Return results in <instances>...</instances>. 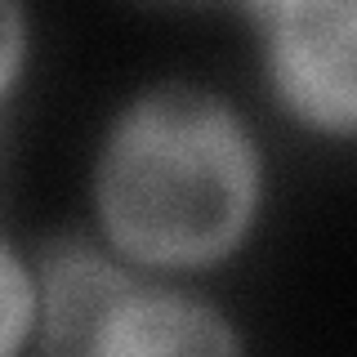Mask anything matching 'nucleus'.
I'll use <instances>...</instances> for the list:
<instances>
[{
	"label": "nucleus",
	"instance_id": "3",
	"mask_svg": "<svg viewBox=\"0 0 357 357\" xmlns=\"http://www.w3.org/2000/svg\"><path fill=\"white\" fill-rule=\"evenodd\" d=\"M94 353H241V340L223 321V312H215L201 299L148 282H130L98 321Z\"/></svg>",
	"mask_w": 357,
	"mask_h": 357
},
{
	"label": "nucleus",
	"instance_id": "4",
	"mask_svg": "<svg viewBox=\"0 0 357 357\" xmlns=\"http://www.w3.org/2000/svg\"><path fill=\"white\" fill-rule=\"evenodd\" d=\"M134 282L121 264L85 241H67L40 255L36 321L45 353H94V335L112 299Z\"/></svg>",
	"mask_w": 357,
	"mask_h": 357
},
{
	"label": "nucleus",
	"instance_id": "1",
	"mask_svg": "<svg viewBox=\"0 0 357 357\" xmlns=\"http://www.w3.org/2000/svg\"><path fill=\"white\" fill-rule=\"evenodd\" d=\"M264 161L241 112L201 85H156L112 121L94 210L116 255L143 268H210L245 241Z\"/></svg>",
	"mask_w": 357,
	"mask_h": 357
},
{
	"label": "nucleus",
	"instance_id": "6",
	"mask_svg": "<svg viewBox=\"0 0 357 357\" xmlns=\"http://www.w3.org/2000/svg\"><path fill=\"white\" fill-rule=\"evenodd\" d=\"M22 59H27V18L22 0H0V98L18 81Z\"/></svg>",
	"mask_w": 357,
	"mask_h": 357
},
{
	"label": "nucleus",
	"instance_id": "5",
	"mask_svg": "<svg viewBox=\"0 0 357 357\" xmlns=\"http://www.w3.org/2000/svg\"><path fill=\"white\" fill-rule=\"evenodd\" d=\"M36 331V282L27 264L0 241V357L18 353L27 335Z\"/></svg>",
	"mask_w": 357,
	"mask_h": 357
},
{
	"label": "nucleus",
	"instance_id": "2",
	"mask_svg": "<svg viewBox=\"0 0 357 357\" xmlns=\"http://www.w3.org/2000/svg\"><path fill=\"white\" fill-rule=\"evenodd\" d=\"M282 107L308 130L349 139L357 121V0H245Z\"/></svg>",
	"mask_w": 357,
	"mask_h": 357
}]
</instances>
